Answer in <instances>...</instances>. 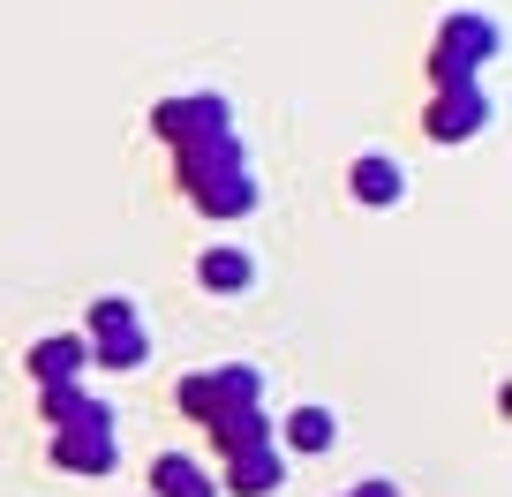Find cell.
Returning a JSON list of instances; mask_svg holds the SVG:
<instances>
[{
  "mask_svg": "<svg viewBox=\"0 0 512 497\" xmlns=\"http://www.w3.org/2000/svg\"><path fill=\"white\" fill-rule=\"evenodd\" d=\"M196 287L204 294H249L256 287V249H234V241L204 249V257H196Z\"/></svg>",
  "mask_w": 512,
  "mask_h": 497,
  "instance_id": "10",
  "label": "cell"
},
{
  "mask_svg": "<svg viewBox=\"0 0 512 497\" xmlns=\"http://www.w3.org/2000/svg\"><path fill=\"white\" fill-rule=\"evenodd\" d=\"M347 497H400V482H377V475H369V482H354Z\"/></svg>",
  "mask_w": 512,
  "mask_h": 497,
  "instance_id": "15",
  "label": "cell"
},
{
  "mask_svg": "<svg viewBox=\"0 0 512 497\" xmlns=\"http://www.w3.org/2000/svg\"><path fill=\"white\" fill-rule=\"evenodd\" d=\"M347 189H354V204H369V211H392L407 196V166L392 159V151H362V159L347 166Z\"/></svg>",
  "mask_w": 512,
  "mask_h": 497,
  "instance_id": "8",
  "label": "cell"
},
{
  "mask_svg": "<svg viewBox=\"0 0 512 497\" xmlns=\"http://www.w3.org/2000/svg\"><path fill=\"white\" fill-rule=\"evenodd\" d=\"M53 467H61V475H113V467H121V415H113L98 392L53 430Z\"/></svg>",
  "mask_w": 512,
  "mask_h": 497,
  "instance_id": "4",
  "label": "cell"
},
{
  "mask_svg": "<svg viewBox=\"0 0 512 497\" xmlns=\"http://www.w3.org/2000/svg\"><path fill=\"white\" fill-rule=\"evenodd\" d=\"M422 129H430V144H467V136L490 129V91L475 83H437L430 106H422Z\"/></svg>",
  "mask_w": 512,
  "mask_h": 497,
  "instance_id": "6",
  "label": "cell"
},
{
  "mask_svg": "<svg viewBox=\"0 0 512 497\" xmlns=\"http://www.w3.org/2000/svg\"><path fill=\"white\" fill-rule=\"evenodd\" d=\"M332 437H339L332 407H294L287 430H279V452H332Z\"/></svg>",
  "mask_w": 512,
  "mask_h": 497,
  "instance_id": "12",
  "label": "cell"
},
{
  "mask_svg": "<svg viewBox=\"0 0 512 497\" xmlns=\"http://www.w3.org/2000/svg\"><path fill=\"white\" fill-rule=\"evenodd\" d=\"M151 497H219V475L196 452H159L151 460Z\"/></svg>",
  "mask_w": 512,
  "mask_h": 497,
  "instance_id": "11",
  "label": "cell"
},
{
  "mask_svg": "<svg viewBox=\"0 0 512 497\" xmlns=\"http://www.w3.org/2000/svg\"><path fill=\"white\" fill-rule=\"evenodd\" d=\"M174 407L196 422V430H219V422L264 407V369L256 362H219V369H189L174 385Z\"/></svg>",
  "mask_w": 512,
  "mask_h": 497,
  "instance_id": "2",
  "label": "cell"
},
{
  "mask_svg": "<svg viewBox=\"0 0 512 497\" xmlns=\"http://www.w3.org/2000/svg\"><path fill=\"white\" fill-rule=\"evenodd\" d=\"M219 460H226L219 490H234V497H272L279 482H287V452H279V430H272V437H256V445L219 452Z\"/></svg>",
  "mask_w": 512,
  "mask_h": 497,
  "instance_id": "7",
  "label": "cell"
},
{
  "mask_svg": "<svg viewBox=\"0 0 512 497\" xmlns=\"http://www.w3.org/2000/svg\"><path fill=\"white\" fill-rule=\"evenodd\" d=\"M174 181L204 219H249L256 211V174H249V151L241 136H204V144H181L174 151Z\"/></svg>",
  "mask_w": 512,
  "mask_h": 497,
  "instance_id": "1",
  "label": "cell"
},
{
  "mask_svg": "<svg viewBox=\"0 0 512 497\" xmlns=\"http://www.w3.org/2000/svg\"><path fill=\"white\" fill-rule=\"evenodd\" d=\"M234 129V113H226V98L219 91H174V98H159L151 106V136L159 144H204V136H226Z\"/></svg>",
  "mask_w": 512,
  "mask_h": 497,
  "instance_id": "5",
  "label": "cell"
},
{
  "mask_svg": "<svg viewBox=\"0 0 512 497\" xmlns=\"http://www.w3.org/2000/svg\"><path fill=\"white\" fill-rule=\"evenodd\" d=\"M497 53H505V23L482 16V8H452L430 46V83H475Z\"/></svg>",
  "mask_w": 512,
  "mask_h": 497,
  "instance_id": "3",
  "label": "cell"
},
{
  "mask_svg": "<svg viewBox=\"0 0 512 497\" xmlns=\"http://www.w3.org/2000/svg\"><path fill=\"white\" fill-rule=\"evenodd\" d=\"M136 324H144V309L128 302V294H98L83 309V339H113V332H136Z\"/></svg>",
  "mask_w": 512,
  "mask_h": 497,
  "instance_id": "14",
  "label": "cell"
},
{
  "mask_svg": "<svg viewBox=\"0 0 512 497\" xmlns=\"http://www.w3.org/2000/svg\"><path fill=\"white\" fill-rule=\"evenodd\" d=\"M83 347H91V362L113 369V377H128V369L151 362V332H144V324H136V332H113V339H83Z\"/></svg>",
  "mask_w": 512,
  "mask_h": 497,
  "instance_id": "13",
  "label": "cell"
},
{
  "mask_svg": "<svg viewBox=\"0 0 512 497\" xmlns=\"http://www.w3.org/2000/svg\"><path fill=\"white\" fill-rule=\"evenodd\" d=\"M23 369H31L38 385H76L83 369H91V347H83V332H46V339H31Z\"/></svg>",
  "mask_w": 512,
  "mask_h": 497,
  "instance_id": "9",
  "label": "cell"
}]
</instances>
